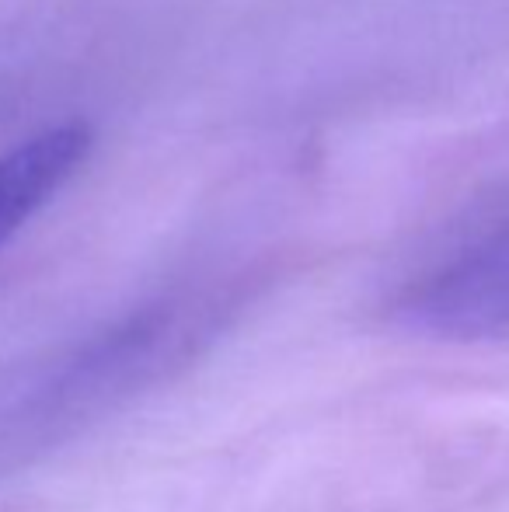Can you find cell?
<instances>
[{"label": "cell", "mask_w": 509, "mask_h": 512, "mask_svg": "<svg viewBox=\"0 0 509 512\" xmlns=\"http://www.w3.org/2000/svg\"><path fill=\"white\" fill-rule=\"evenodd\" d=\"M401 317L408 328L436 338L509 331V223L415 286Z\"/></svg>", "instance_id": "6da1fadb"}, {"label": "cell", "mask_w": 509, "mask_h": 512, "mask_svg": "<svg viewBox=\"0 0 509 512\" xmlns=\"http://www.w3.org/2000/svg\"><path fill=\"white\" fill-rule=\"evenodd\" d=\"M91 129L60 122L0 154V248L32 220L84 168L91 154Z\"/></svg>", "instance_id": "7a4b0ae2"}]
</instances>
